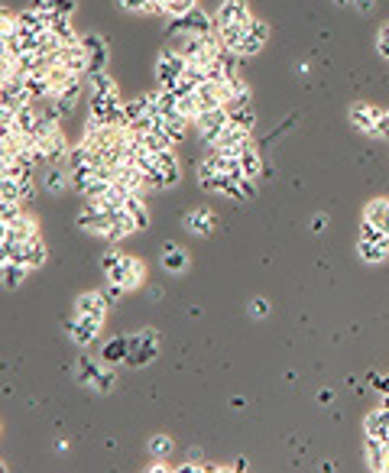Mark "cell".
I'll return each instance as SVG.
<instances>
[{"label":"cell","instance_id":"1","mask_svg":"<svg viewBox=\"0 0 389 473\" xmlns=\"http://www.w3.org/2000/svg\"><path fill=\"white\" fill-rule=\"evenodd\" d=\"M104 275H107V283H121V285H127V289L133 292V289H140V285L146 283V266H143L136 256H127V253H123L121 260L113 263V266L107 269Z\"/></svg>","mask_w":389,"mask_h":473},{"label":"cell","instance_id":"2","mask_svg":"<svg viewBox=\"0 0 389 473\" xmlns=\"http://www.w3.org/2000/svg\"><path fill=\"white\" fill-rule=\"evenodd\" d=\"M195 133L201 136V140L208 143V146H214V140H218L221 133H224L227 127H231V111L227 107H214V111H201L198 117H195Z\"/></svg>","mask_w":389,"mask_h":473},{"label":"cell","instance_id":"3","mask_svg":"<svg viewBox=\"0 0 389 473\" xmlns=\"http://www.w3.org/2000/svg\"><path fill=\"white\" fill-rule=\"evenodd\" d=\"M185 65H188V59H185L178 49L159 52V59H156V81H159V88H176Z\"/></svg>","mask_w":389,"mask_h":473},{"label":"cell","instance_id":"4","mask_svg":"<svg viewBox=\"0 0 389 473\" xmlns=\"http://www.w3.org/2000/svg\"><path fill=\"white\" fill-rule=\"evenodd\" d=\"M156 353H159V334H156L153 327H146V331H140V334L130 337L127 363L130 367H146V363L156 360Z\"/></svg>","mask_w":389,"mask_h":473},{"label":"cell","instance_id":"5","mask_svg":"<svg viewBox=\"0 0 389 473\" xmlns=\"http://www.w3.org/2000/svg\"><path fill=\"white\" fill-rule=\"evenodd\" d=\"M111 220H113V211L101 208L98 201H85V208H81V214H78V227H81L85 233H98V237H107Z\"/></svg>","mask_w":389,"mask_h":473},{"label":"cell","instance_id":"6","mask_svg":"<svg viewBox=\"0 0 389 473\" xmlns=\"http://www.w3.org/2000/svg\"><path fill=\"white\" fill-rule=\"evenodd\" d=\"M250 143V130L247 127H237V123L231 121V127L224 130V133L214 140V153H221V156H231V159H237L241 156V149Z\"/></svg>","mask_w":389,"mask_h":473},{"label":"cell","instance_id":"7","mask_svg":"<svg viewBox=\"0 0 389 473\" xmlns=\"http://www.w3.org/2000/svg\"><path fill=\"white\" fill-rule=\"evenodd\" d=\"M101 327H104V321L85 318V315H75V318L69 321V337L75 340L78 347H91L94 340L101 337Z\"/></svg>","mask_w":389,"mask_h":473},{"label":"cell","instance_id":"8","mask_svg":"<svg viewBox=\"0 0 389 473\" xmlns=\"http://www.w3.org/2000/svg\"><path fill=\"white\" fill-rule=\"evenodd\" d=\"M69 153H71V149H69V143H65L62 127L39 143V163H46V166H65Z\"/></svg>","mask_w":389,"mask_h":473},{"label":"cell","instance_id":"9","mask_svg":"<svg viewBox=\"0 0 389 473\" xmlns=\"http://www.w3.org/2000/svg\"><path fill=\"white\" fill-rule=\"evenodd\" d=\"M380 117H383V111H380V107H373V104L350 107V127L360 130V133H367V136H373V140H380V130H376Z\"/></svg>","mask_w":389,"mask_h":473},{"label":"cell","instance_id":"10","mask_svg":"<svg viewBox=\"0 0 389 473\" xmlns=\"http://www.w3.org/2000/svg\"><path fill=\"white\" fill-rule=\"evenodd\" d=\"M176 33H191V36H211L214 29H218V23L211 20L208 14H201L198 7L191 10V14H185V16H178L176 20Z\"/></svg>","mask_w":389,"mask_h":473},{"label":"cell","instance_id":"11","mask_svg":"<svg viewBox=\"0 0 389 473\" xmlns=\"http://www.w3.org/2000/svg\"><path fill=\"white\" fill-rule=\"evenodd\" d=\"M250 4L247 0H221V7L214 10V23L218 26H231V23H250Z\"/></svg>","mask_w":389,"mask_h":473},{"label":"cell","instance_id":"12","mask_svg":"<svg viewBox=\"0 0 389 473\" xmlns=\"http://www.w3.org/2000/svg\"><path fill=\"white\" fill-rule=\"evenodd\" d=\"M107 308H111V302L104 298V292H85V295L75 298V315H85V318L104 321L107 318Z\"/></svg>","mask_w":389,"mask_h":473},{"label":"cell","instance_id":"13","mask_svg":"<svg viewBox=\"0 0 389 473\" xmlns=\"http://www.w3.org/2000/svg\"><path fill=\"white\" fill-rule=\"evenodd\" d=\"M266 39H269V26H266V23H263V20H250L247 36H243V43L237 46V56H241V59L256 56V52L266 46Z\"/></svg>","mask_w":389,"mask_h":473},{"label":"cell","instance_id":"14","mask_svg":"<svg viewBox=\"0 0 389 473\" xmlns=\"http://www.w3.org/2000/svg\"><path fill=\"white\" fill-rule=\"evenodd\" d=\"M81 46H85V52H88V71H104V65H107V39L101 33H88V36H81Z\"/></svg>","mask_w":389,"mask_h":473},{"label":"cell","instance_id":"15","mask_svg":"<svg viewBox=\"0 0 389 473\" xmlns=\"http://www.w3.org/2000/svg\"><path fill=\"white\" fill-rule=\"evenodd\" d=\"M56 62L65 65V68H71L75 75H88V52L81 43L75 46H62V49L56 52Z\"/></svg>","mask_w":389,"mask_h":473},{"label":"cell","instance_id":"16","mask_svg":"<svg viewBox=\"0 0 389 473\" xmlns=\"http://www.w3.org/2000/svg\"><path fill=\"white\" fill-rule=\"evenodd\" d=\"M33 237H39V224H36L33 214L23 211L20 218L7 224V240L10 243H26V240H33Z\"/></svg>","mask_w":389,"mask_h":473},{"label":"cell","instance_id":"17","mask_svg":"<svg viewBox=\"0 0 389 473\" xmlns=\"http://www.w3.org/2000/svg\"><path fill=\"white\" fill-rule=\"evenodd\" d=\"M136 230H140V224L133 220V214H130L127 208H117V211H113V220H111V230H107V240L117 243V240H123V237H130V233H136Z\"/></svg>","mask_w":389,"mask_h":473},{"label":"cell","instance_id":"18","mask_svg":"<svg viewBox=\"0 0 389 473\" xmlns=\"http://www.w3.org/2000/svg\"><path fill=\"white\" fill-rule=\"evenodd\" d=\"M88 88L91 94H101V98H111V101H121V91H117V81H113L107 71H88Z\"/></svg>","mask_w":389,"mask_h":473},{"label":"cell","instance_id":"19","mask_svg":"<svg viewBox=\"0 0 389 473\" xmlns=\"http://www.w3.org/2000/svg\"><path fill=\"white\" fill-rule=\"evenodd\" d=\"M363 431H367V438L389 441V409H386V405L376 409V412H370V415L363 418Z\"/></svg>","mask_w":389,"mask_h":473},{"label":"cell","instance_id":"20","mask_svg":"<svg viewBox=\"0 0 389 473\" xmlns=\"http://www.w3.org/2000/svg\"><path fill=\"white\" fill-rule=\"evenodd\" d=\"M363 454H367V467H370V470H386V467H389V447H386V441H383V438H367Z\"/></svg>","mask_w":389,"mask_h":473},{"label":"cell","instance_id":"21","mask_svg":"<svg viewBox=\"0 0 389 473\" xmlns=\"http://www.w3.org/2000/svg\"><path fill=\"white\" fill-rule=\"evenodd\" d=\"M43 188L49 191V195H65V191L71 188V176L65 166H49L46 169V178H43Z\"/></svg>","mask_w":389,"mask_h":473},{"label":"cell","instance_id":"22","mask_svg":"<svg viewBox=\"0 0 389 473\" xmlns=\"http://www.w3.org/2000/svg\"><path fill=\"white\" fill-rule=\"evenodd\" d=\"M188 123L185 117H178V113H169V117H156V127L163 130L166 136H169L172 143H182L185 136H188Z\"/></svg>","mask_w":389,"mask_h":473},{"label":"cell","instance_id":"23","mask_svg":"<svg viewBox=\"0 0 389 473\" xmlns=\"http://www.w3.org/2000/svg\"><path fill=\"white\" fill-rule=\"evenodd\" d=\"M182 224H185V230L195 233V237H208V233L214 230V224H218V220H214L211 211H188Z\"/></svg>","mask_w":389,"mask_h":473},{"label":"cell","instance_id":"24","mask_svg":"<svg viewBox=\"0 0 389 473\" xmlns=\"http://www.w3.org/2000/svg\"><path fill=\"white\" fill-rule=\"evenodd\" d=\"M156 166H159V172H163L166 178V188H172V185H178V178H182V169H178V159L172 149H163V153H156Z\"/></svg>","mask_w":389,"mask_h":473},{"label":"cell","instance_id":"25","mask_svg":"<svg viewBox=\"0 0 389 473\" xmlns=\"http://www.w3.org/2000/svg\"><path fill=\"white\" fill-rule=\"evenodd\" d=\"M163 269L166 273H185V269H188V253H185L182 247H178V243H166L163 247Z\"/></svg>","mask_w":389,"mask_h":473},{"label":"cell","instance_id":"26","mask_svg":"<svg viewBox=\"0 0 389 473\" xmlns=\"http://www.w3.org/2000/svg\"><path fill=\"white\" fill-rule=\"evenodd\" d=\"M363 220L376 224L380 230H389V198H373L363 208Z\"/></svg>","mask_w":389,"mask_h":473},{"label":"cell","instance_id":"27","mask_svg":"<svg viewBox=\"0 0 389 473\" xmlns=\"http://www.w3.org/2000/svg\"><path fill=\"white\" fill-rule=\"evenodd\" d=\"M247 26L250 23H231V26H218V43L224 49L237 52V46L243 43V36H247Z\"/></svg>","mask_w":389,"mask_h":473},{"label":"cell","instance_id":"28","mask_svg":"<svg viewBox=\"0 0 389 473\" xmlns=\"http://www.w3.org/2000/svg\"><path fill=\"white\" fill-rule=\"evenodd\" d=\"M46 263V243L43 237H33V240L23 243V266L33 273V269H39Z\"/></svg>","mask_w":389,"mask_h":473},{"label":"cell","instance_id":"29","mask_svg":"<svg viewBox=\"0 0 389 473\" xmlns=\"http://www.w3.org/2000/svg\"><path fill=\"white\" fill-rule=\"evenodd\" d=\"M81 91H85V78H75V81H71V85H65L52 101L62 107V113H69V111H75V104H78V98H81Z\"/></svg>","mask_w":389,"mask_h":473},{"label":"cell","instance_id":"30","mask_svg":"<svg viewBox=\"0 0 389 473\" xmlns=\"http://www.w3.org/2000/svg\"><path fill=\"white\" fill-rule=\"evenodd\" d=\"M75 373H78V382H81V386H94V389H98L101 376H104V367L94 363V360H88V357H81L78 367H75Z\"/></svg>","mask_w":389,"mask_h":473},{"label":"cell","instance_id":"31","mask_svg":"<svg viewBox=\"0 0 389 473\" xmlns=\"http://www.w3.org/2000/svg\"><path fill=\"white\" fill-rule=\"evenodd\" d=\"M237 163H241V169L247 172V178H260V172H263V159H260V153L253 149V143H247V146L241 149Z\"/></svg>","mask_w":389,"mask_h":473},{"label":"cell","instance_id":"32","mask_svg":"<svg viewBox=\"0 0 389 473\" xmlns=\"http://www.w3.org/2000/svg\"><path fill=\"white\" fill-rule=\"evenodd\" d=\"M14 123H16V130H23V133H33V127L39 123V104H36V101L23 104L20 111L14 113Z\"/></svg>","mask_w":389,"mask_h":473},{"label":"cell","instance_id":"33","mask_svg":"<svg viewBox=\"0 0 389 473\" xmlns=\"http://www.w3.org/2000/svg\"><path fill=\"white\" fill-rule=\"evenodd\" d=\"M26 273L29 269L23 266V263H7V266L0 269V285H4V289H20Z\"/></svg>","mask_w":389,"mask_h":473},{"label":"cell","instance_id":"34","mask_svg":"<svg viewBox=\"0 0 389 473\" xmlns=\"http://www.w3.org/2000/svg\"><path fill=\"white\" fill-rule=\"evenodd\" d=\"M49 29L62 39L65 46H75V43H81V36L75 33V26H71V16H52V23H49Z\"/></svg>","mask_w":389,"mask_h":473},{"label":"cell","instance_id":"35","mask_svg":"<svg viewBox=\"0 0 389 473\" xmlns=\"http://www.w3.org/2000/svg\"><path fill=\"white\" fill-rule=\"evenodd\" d=\"M127 353H130V337H117L111 340V344L104 347V353H101V360L104 363H127Z\"/></svg>","mask_w":389,"mask_h":473},{"label":"cell","instance_id":"36","mask_svg":"<svg viewBox=\"0 0 389 473\" xmlns=\"http://www.w3.org/2000/svg\"><path fill=\"white\" fill-rule=\"evenodd\" d=\"M357 253H360L363 263H383L389 256V243H370V240H357Z\"/></svg>","mask_w":389,"mask_h":473},{"label":"cell","instance_id":"37","mask_svg":"<svg viewBox=\"0 0 389 473\" xmlns=\"http://www.w3.org/2000/svg\"><path fill=\"white\" fill-rule=\"evenodd\" d=\"M33 7L49 16H71L75 14V0H36Z\"/></svg>","mask_w":389,"mask_h":473},{"label":"cell","instance_id":"38","mask_svg":"<svg viewBox=\"0 0 389 473\" xmlns=\"http://www.w3.org/2000/svg\"><path fill=\"white\" fill-rule=\"evenodd\" d=\"M176 113L185 117V121H195L201 113V104H198V94L188 91V94H178V104H176Z\"/></svg>","mask_w":389,"mask_h":473},{"label":"cell","instance_id":"39","mask_svg":"<svg viewBox=\"0 0 389 473\" xmlns=\"http://www.w3.org/2000/svg\"><path fill=\"white\" fill-rule=\"evenodd\" d=\"M191 10H195V0H163V16H172V20L191 14Z\"/></svg>","mask_w":389,"mask_h":473},{"label":"cell","instance_id":"40","mask_svg":"<svg viewBox=\"0 0 389 473\" xmlns=\"http://www.w3.org/2000/svg\"><path fill=\"white\" fill-rule=\"evenodd\" d=\"M23 214V201L20 198H7V195H0V220H16Z\"/></svg>","mask_w":389,"mask_h":473},{"label":"cell","instance_id":"41","mask_svg":"<svg viewBox=\"0 0 389 473\" xmlns=\"http://www.w3.org/2000/svg\"><path fill=\"white\" fill-rule=\"evenodd\" d=\"M123 208H127V211L133 214V220L140 224V230L149 224V214H146V205H143V195H130L127 205H123Z\"/></svg>","mask_w":389,"mask_h":473},{"label":"cell","instance_id":"42","mask_svg":"<svg viewBox=\"0 0 389 473\" xmlns=\"http://www.w3.org/2000/svg\"><path fill=\"white\" fill-rule=\"evenodd\" d=\"M231 121L237 123V127H247V130H253V123H256V113H253V107H250V104H243V107H231Z\"/></svg>","mask_w":389,"mask_h":473},{"label":"cell","instance_id":"43","mask_svg":"<svg viewBox=\"0 0 389 473\" xmlns=\"http://www.w3.org/2000/svg\"><path fill=\"white\" fill-rule=\"evenodd\" d=\"M149 454H153V457H169L172 454V438L169 434H156V438H149Z\"/></svg>","mask_w":389,"mask_h":473},{"label":"cell","instance_id":"44","mask_svg":"<svg viewBox=\"0 0 389 473\" xmlns=\"http://www.w3.org/2000/svg\"><path fill=\"white\" fill-rule=\"evenodd\" d=\"M14 26H16V16L10 14L7 7H0V39H4V36H10V33H14Z\"/></svg>","mask_w":389,"mask_h":473},{"label":"cell","instance_id":"45","mask_svg":"<svg viewBox=\"0 0 389 473\" xmlns=\"http://www.w3.org/2000/svg\"><path fill=\"white\" fill-rule=\"evenodd\" d=\"M127 285H121V283H107V289H104V298L107 302H121L123 295H127Z\"/></svg>","mask_w":389,"mask_h":473},{"label":"cell","instance_id":"46","mask_svg":"<svg viewBox=\"0 0 389 473\" xmlns=\"http://www.w3.org/2000/svg\"><path fill=\"white\" fill-rule=\"evenodd\" d=\"M376 49H380L383 59H389V23L380 29V33H376Z\"/></svg>","mask_w":389,"mask_h":473},{"label":"cell","instance_id":"47","mask_svg":"<svg viewBox=\"0 0 389 473\" xmlns=\"http://www.w3.org/2000/svg\"><path fill=\"white\" fill-rule=\"evenodd\" d=\"M250 315H253V318H266V315H269L266 298H253V305H250Z\"/></svg>","mask_w":389,"mask_h":473},{"label":"cell","instance_id":"48","mask_svg":"<svg viewBox=\"0 0 389 473\" xmlns=\"http://www.w3.org/2000/svg\"><path fill=\"white\" fill-rule=\"evenodd\" d=\"M113 386V370H111V363L104 367V376H101V382H98V392H107V389Z\"/></svg>","mask_w":389,"mask_h":473},{"label":"cell","instance_id":"49","mask_svg":"<svg viewBox=\"0 0 389 473\" xmlns=\"http://www.w3.org/2000/svg\"><path fill=\"white\" fill-rule=\"evenodd\" d=\"M29 198H33V176L20 178V201H29Z\"/></svg>","mask_w":389,"mask_h":473},{"label":"cell","instance_id":"50","mask_svg":"<svg viewBox=\"0 0 389 473\" xmlns=\"http://www.w3.org/2000/svg\"><path fill=\"white\" fill-rule=\"evenodd\" d=\"M376 130H380V140H389V111H383L380 123H376Z\"/></svg>","mask_w":389,"mask_h":473},{"label":"cell","instance_id":"51","mask_svg":"<svg viewBox=\"0 0 389 473\" xmlns=\"http://www.w3.org/2000/svg\"><path fill=\"white\" fill-rule=\"evenodd\" d=\"M350 7H357L360 14H370L376 7V0H350Z\"/></svg>","mask_w":389,"mask_h":473},{"label":"cell","instance_id":"52","mask_svg":"<svg viewBox=\"0 0 389 473\" xmlns=\"http://www.w3.org/2000/svg\"><path fill=\"white\" fill-rule=\"evenodd\" d=\"M334 4H338V7H350V0H334Z\"/></svg>","mask_w":389,"mask_h":473},{"label":"cell","instance_id":"53","mask_svg":"<svg viewBox=\"0 0 389 473\" xmlns=\"http://www.w3.org/2000/svg\"><path fill=\"white\" fill-rule=\"evenodd\" d=\"M4 247H7V237H0V253H4Z\"/></svg>","mask_w":389,"mask_h":473},{"label":"cell","instance_id":"54","mask_svg":"<svg viewBox=\"0 0 389 473\" xmlns=\"http://www.w3.org/2000/svg\"><path fill=\"white\" fill-rule=\"evenodd\" d=\"M4 470H7V464H4V460H0V473H4Z\"/></svg>","mask_w":389,"mask_h":473},{"label":"cell","instance_id":"55","mask_svg":"<svg viewBox=\"0 0 389 473\" xmlns=\"http://www.w3.org/2000/svg\"><path fill=\"white\" fill-rule=\"evenodd\" d=\"M386 233H389V230H386Z\"/></svg>","mask_w":389,"mask_h":473}]
</instances>
